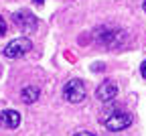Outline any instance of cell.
I'll use <instances>...</instances> for the list:
<instances>
[{"label":"cell","mask_w":146,"mask_h":136,"mask_svg":"<svg viewBox=\"0 0 146 136\" xmlns=\"http://www.w3.org/2000/svg\"><path fill=\"white\" fill-rule=\"evenodd\" d=\"M142 8H144V12H146V0H144V4H142Z\"/></svg>","instance_id":"obj_12"},{"label":"cell","mask_w":146,"mask_h":136,"mask_svg":"<svg viewBox=\"0 0 146 136\" xmlns=\"http://www.w3.org/2000/svg\"><path fill=\"white\" fill-rule=\"evenodd\" d=\"M140 75H142L144 79H146V59H144V63L140 65Z\"/></svg>","instance_id":"obj_11"},{"label":"cell","mask_w":146,"mask_h":136,"mask_svg":"<svg viewBox=\"0 0 146 136\" xmlns=\"http://www.w3.org/2000/svg\"><path fill=\"white\" fill-rule=\"evenodd\" d=\"M33 51V43L29 37H18L14 39V41H10L6 47H4V57L6 59H21V57H25L27 53Z\"/></svg>","instance_id":"obj_2"},{"label":"cell","mask_w":146,"mask_h":136,"mask_svg":"<svg viewBox=\"0 0 146 136\" xmlns=\"http://www.w3.org/2000/svg\"><path fill=\"white\" fill-rule=\"evenodd\" d=\"M96 41L106 49H120L126 45L128 35L118 27H100L96 31Z\"/></svg>","instance_id":"obj_1"},{"label":"cell","mask_w":146,"mask_h":136,"mask_svg":"<svg viewBox=\"0 0 146 136\" xmlns=\"http://www.w3.org/2000/svg\"><path fill=\"white\" fill-rule=\"evenodd\" d=\"M6 29H8V27H6V21H4L2 16H0V37H4V35H6Z\"/></svg>","instance_id":"obj_9"},{"label":"cell","mask_w":146,"mask_h":136,"mask_svg":"<svg viewBox=\"0 0 146 136\" xmlns=\"http://www.w3.org/2000/svg\"><path fill=\"white\" fill-rule=\"evenodd\" d=\"M116 95H118V85H116L112 79L102 81V83L98 85V89H96V98H98L100 102H104V104L116 100Z\"/></svg>","instance_id":"obj_6"},{"label":"cell","mask_w":146,"mask_h":136,"mask_svg":"<svg viewBox=\"0 0 146 136\" xmlns=\"http://www.w3.org/2000/svg\"><path fill=\"white\" fill-rule=\"evenodd\" d=\"M130 124H132V116L128 114V112H122V110L112 112L110 116L104 118V126L110 132H122V130H126Z\"/></svg>","instance_id":"obj_3"},{"label":"cell","mask_w":146,"mask_h":136,"mask_svg":"<svg viewBox=\"0 0 146 136\" xmlns=\"http://www.w3.org/2000/svg\"><path fill=\"white\" fill-rule=\"evenodd\" d=\"M0 126H4L8 130H14L21 126V114L16 110H2L0 112Z\"/></svg>","instance_id":"obj_7"},{"label":"cell","mask_w":146,"mask_h":136,"mask_svg":"<svg viewBox=\"0 0 146 136\" xmlns=\"http://www.w3.org/2000/svg\"><path fill=\"white\" fill-rule=\"evenodd\" d=\"M73 136H96V134H91V132H87V130H81V132H75Z\"/></svg>","instance_id":"obj_10"},{"label":"cell","mask_w":146,"mask_h":136,"mask_svg":"<svg viewBox=\"0 0 146 136\" xmlns=\"http://www.w3.org/2000/svg\"><path fill=\"white\" fill-rule=\"evenodd\" d=\"M85 95H87V89L83 85L81 79H69L63 87V98L69 102V104H79L85 100Z\"/></svg>","instance_id":"obj_5"},{"label":"cell","mask_w":146,"mask_h":136,"mask_svg":"<svg viewBox=\"0 0 146 136\" xmlns=\"http://www.w3.org/2000/svg\"><path fill=\"white\" fill-rule=\"evenodd\" d=\"M12 21H14V25L18 27V31L23 35H33L36 31V27H39L36 16L31 14V10H16L12 14Z\"/></svg>","instance_id":"obj_4"},{"label":"cell","mask_w":146,"mask_h":136,"mask_svg":"<svg viewBox=\"0 0 146 136\" xmlns=\"http://www.w3.org/2000/svg\"><path fill=\"white\" fill-rule=\"evenodd\" d=\"M39 95H41V89L36 85H25L23 91H21V98H23L25 104H35L39 100Z\"/></svg>","instance_id":"obj_8"}]
</instances>
